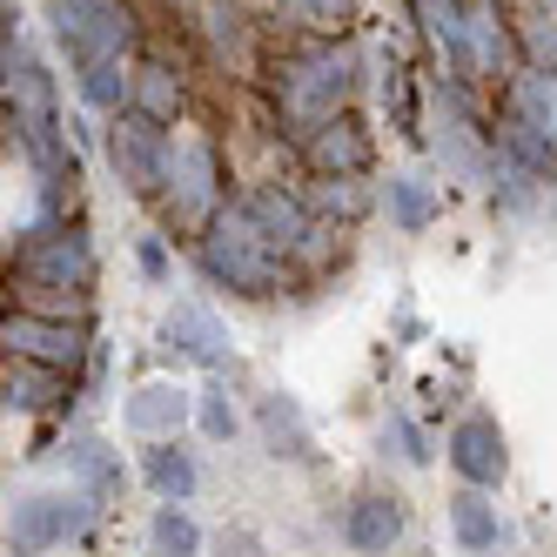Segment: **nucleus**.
<instances>
[{
  "label": "nucleus",
  "instance_id": "4be33fe9",
  "mask_svg": "<svg viewBox=\"0 0 557 557\" xmlns=\"http://www.w3.org/2000/svg\"><path fill=\"white\" fill-rule=\"evenodd\" d=\"M0 396H8V410H54V404H61V370L14 363V356H8V376H0Z\"/></svg>",
  "mask_w": 557,
  "mask_h": 557
},
{
  "label": "nucleus",
  "instance_id": "c85d7f7f",
  "mask_svg": "<svg viewBox=\"0 0 557 557\" xmlns=\"http://www.w3.org/2000/svg\"><path fill=\"white\" fill-rule=\"evenodd\" d=\"M283 8H289V21L309 27V34H343L349 14H356V0H283Z\"/></svg>",
  "mask_w": 557,
  "mask_h": 557
},
{
  "label": "nucleus",
  "instance_id": "9d476101",
  "mask_svg": "<svg viewBox=\"0 0 557 557\" xmlns=\"http://www.w3.org/2000/svg\"><path fill=\"white\" fill-rule=\"evenodd\" d=\"M21 283H48V289H88L95 283V256L82 228H34L21 243Z\"/></svg>",
  "mask_w": 557,
  "mask_h": 557
},
{
  "label": "nucleus",
  "instance_id": "cd10ccee",
  "mask_svg": "<svg viewBox=\"0 0 557 557\" xmlns=\"http://www.w3.org/2000/svg\"><path fill=\"white\" fill-rule=\"evenodd\" d=\"M21 309H34V315H61V323H88V289H48V283H21Z\"/></svg>",
  "mask_w": 557,
  "mask_h": 557
},
{
  "label": "nucleus",
  "instance_id": "ddd939ff",
  "mask_svg": "<svg viewBox=\"0 0 557 557\" xmlns=\"http://www.w3.org/2000/svg\"><path fill=\"white\" fill-rule=\"evenodd\" d=\"M450 463H457V476H463V484H476V491H497V484H504V470H510L504 430H497L491 417H463V423L450 430Z\"/></svg>",
  "mask_w": 557,
  "mask_h": 557
},
{
  "label": "nucleus",
  "instance_id": "9b49d317",
  "mask_svg": "<svg viewBox=\"0 0 557 557\" xmlns=\"http://www.w3.org/2000/svg\"><path fill=\"white\" fill-rule=\"evenodd\" d=\"M517 41L497 14V0H463V74L476 82H517Z\"/></svg>",
  "mask_w": 557,
  "mask_h": 557
},
{
  "label": "nucleus",
  "instance_id": "f257e3e1",
  "mask_svg": "<svg viewBox=\"0 0 557 557\" xmlns=\"http://www.w3.org/2000/svg\"><path fill=\"white\" fill-rule=\"evenodd\" d=\"M269 95H275V108H283V122H289L296 135H315L323 122L349 114V95H356V54L336 48V41H309V48H296V54L275 61Z\"/></svg>",
  "mask_w": 557,
  "mask_h": 557
},
{
  "label": "nucleus",
  "instance_id": "1a4fd4ad",
  "mask_svg": "<svg viewBox=\"0 0 557 557\" xmlns=\"http://www.w3.org/2000/svg\"><path fill=\"white\" fill-rule=\"evenodd\" d=\"M108 162L135 195H162V175H169V128H154L148 114H114L108 128Z\"/></svg>",
  "mask_w": 557,
  "mask_h": 557
},
{
  "label": "nucleus",
  "instance_id": "393cba45",
  "mask_svg": "<svg viewBox=\"0 0 557 557\" xmlns=\"http://www.w3.org/2000/svg\"><path fill=\"white\" fill-rule=\"evenodd\" d=\"M309 209L323 215V222H356L370 209V195L356 188V175H315V188H309Z\"/></svg>",
  "mask_w": 557,
  "mask_h": 557
},
{
  "label": "nucleus",
  "instance_id": "bb28decb",
  "mask_svg": "<svg viewBox=\"0 0 557 557\" xmlns=\"http://www.w3.org/2000/svg\"><path fill=\"white\" fill-rule=\"evenodd\" d=\"M67 463L88 476V491H95V497L122 484V457H114V450L101 444V436H74V444H67Z\"/></svg>",
  "mask_w": 557,
  "mask_h": 557
},
{
  "label": "nucleus",
  "instance_id": "6e6552de",
  "mask_svg": "<svg viewBox=\"0 0 557 557\" xmlns=\"http://www.w3.org/2000/svg\"><path fill=\"white\" fill-rule=\"evenodd\" d=\"M243 209L256 215V228L269 235L283 256H323V235H330V222L309 209V195H289V188H249L243 195Z\"/></svg>",
  "mask_w": 557,
  "mask_h": 557
},
{
  "label": "nucleus",
  "instance_id": "5701e85b",
  "mask_svg": "<svg viewBox=\"0 0 557 557\" xmlns=\"http://www.w3.org/2000/svg\"><path fill=\"white\" fill-rule=\"evenodd\" d=\"M410 8L423 14V34L436 41V54L463 74V0H410Z\"/></svg>",
  "mask_w": 557,
  "mask_h": 557
},
{
  "label": "nucleus",
  "instance_id": "f03ea898",
  "mask_svg": "<svg viewBox=\"0 0 557 557\" xmlns=\"http://www.w3.org/2000/svg\"><path fill=\"white\" fill-rule=\"evenodd\" d=\"M202 269L215 275L222 289H243V296H275L289 275V256L256 228V215L243 202H228L209 228H202Z\"/></svg>",
  "mask_w": 557,
  "mask_h": 557
},
{
  "label": "nucleus",
  "instance_id": "39448f33",
  "mask_svg": "<svg viewBox=\"0 0 557 557\" xmlns=\"http://www.w3.org/2000/svg\"><path fill=\"white\" fill-rule=\"evenodd\" d=\"M48 27L74 67H95L114 54H135V21L122 0H48Z\"/></svg>",
  "mask_w": 557,
  "mask_h": 557
},
{
  "label": "nucleus",
  "instance_id": "aec40b11",
  "mask_svg": "<svg viewBox=\"0 0 557 557\" xmlns=\"http://www.w3.org/2000/svg\"><path fill=\"white\" fill-rule=\"evenodd\" d=\"M450 531H457V544L463 550H491L497 537H504V524H497V504L476 491V484H463L457 497H450Z\"/></svg>",
  "mask_w": 557,
  "mask_h": 557
},
{
  "label": "nucleus",
  "instance_id": "6ab92c4d",
  "mask_svg": "<svg viewBox=\"0 0 557 557\" xmlns=\"http://www.w3.org/2000/svg\"><path fill=\"white\" fill-rule=\"evenodd\" d=\"M262 436L275 444V457H315V436H309V423H302V404L296 396H262Z\"/></svg>",
  "mask_w": 557,
  "mask_h": 557
},
{
  "label": "nucleus",
  "instance_id": "0eeeda50",
  "mask_svg": "<svg viewBox=\"0 0 557 557\" xmlns=\"http://www.w3.org/2000/svg\"><path fill=\"white\" fill-rule=\"evenodd\" d=\"M0 349H8L14 363H41V370L74 376V370L88 363V323H61V315L8 309V323H0Z\"/></svg>",
  "mask_w": 557,
  "mask_h": 557
},
{
  "label": "nucleus",
  "instance_id": "7ed1b4c3",
  "mask_svg": "<svg viewBox=\"0 0 557 557\" xmlns=\"http://www.w3.org/2000/svg\"><path fill=\"white\" fill-rule=\"evenodd\" d=\"M162 202L175 228L202 235L228 202H222V154L209 135H169V175H162Z\"/></svg>",
  "mask_w": 557,
  "mask_h": 557
},
{
  "label": "nucleus",
  "instance_id": "dca6fc26",
  "mask_svg": "<svg viewBox=\"0 0 557 557\" xmlns=\"http://www.w3.org/2000/svg\"><path fill=\"white\" fill-rule=\"evenodd\" d=\"M343 537H349V550H389L396 537H404V510H396V497H383V491H370V497H356L349 504V517H343Z\"/></svg>",
  "mask_w": 557,
  "mask_h": 557
},
{
  "label": "nucleus",
  "instance_id": "473e14b6",
  "mask_svg": "<svg viewBox=\"0 0 557 557\" xmlns=\"http://www.w3.org/2000/svg\"><path fill=\"white\" fill-rule=\"evenodd\" d=\"M141 275H169V256H162V243H154V235L141 243Z\"/></svg>",
  "mask_w": 557,
  "mask_h": 557
},
{
  "label": "nucleus",
  "instance_id": "a878e982",
  "mask_svg": "<svg viewBox=\"0 0 557 557\" xmlns=\"http://www.w3.org/2000/svg\"><path fill=\"white\" fill-rule=\"evenodd\" d=\"M148 537H154V557H202V531H195V517H188L182 504H162V510H154Z\"/></svg>",
  "mask_w": 557,
  "mask_h": 557
},
{
  "label": "nucleus",
  "instance_id": "f3484780",
  "mask_svg": "<svg viewBox=\"0 0 557 557\" xmlns=\"http://www.w3.org/2000/svg\"><path fill=\"white\" fill-rule=\"evenodd\" d=\"M135 74H141V61H128V54L82 67V101L101 108V114H128L135 108Z\"/></svg>",
  "mask_w": 557,
  "mask_h": 557
},
{
  "label": "nucleus",
  "instance_id": "412c9836",
  "mask_svg": "<svg viewBox=\"0 0 557 557\" xmlns=\"http://www.w3.org/2000/svg\"><path fill=\"white\" fill-rule=\"evenodd\" d=\"M141 476L154 484V497H169V504H188V497H195V484H202L195 457H188V450H175V444H154V450L141 457Z\"/></svg>",
  "mask_w": 557,
  "mask_h": 557
},
{
  "label": "nucleus",
  "instance_id": "c756f323",
  "mask_svg": "<svg viewBox=\"0 0 557 557\" xmlns=\"http://www.w3.org/2000/svg\"><path fill=\"white\" fill-rule=\"evenodd\" d=\"M195 423H202V436L228 444V436H235V410H228V396H222V389H202V396H195Z\"/></svg>",
  "mask_w": 557,
  "mask_h": 557
},
{
  "label": "nucleus",
  "instance_id": "4468645a",
  "mask_svg": "<svg viewBox=\"0 0 557 557\" xmlns=\"http://www.w3.org/2000/svg\"><path fill=\"white\" fill-rule=\"evenodd\" d=\"M302 162L315 175H363L370 169V135L356 114H336V122H323L315 135H302Z\"/></svg>",
  "mask_w": 557,
  "mask_h": 557
},
{
  "label": "nucleus",
  "instance_id": "7c9ffc66",
  "mask_svg": "<svg viewBox=\"0 0 557 557\" xmlns=\"http://www.w3.org/2000/svg\"><path fill=\"white\" fill-rule=\"evenodd\" d=\"M389 436H396V450H404L410 463H423V457H430V450H423V436H417V423H410V417H389Z\"/></svg>",
  "mask_w": 557,
  "mask_h": 557
},
{
  "label": "nucleus",
  "instance_id": "2eb2a0df",
  "mask_svg": "<svg viewBox=\"0 0 557 557\" xmlns=\"http://www.w3.org/2000/svg\"><path fill=\"white\" fill-rule=\"evenodd\" d=\"M195 417V396L182 383H141L128 396V430L135 436H154V444H175V430Z\"/></svg>",
  "mask_w": 557,
  "mask_h": 557
},
{
  "label": "nucleus",
  "instance_id": "20e7f679",
  "mask_svg": "<svg viewBox=\"0 0 557 557\" xmlns=\"http://www.w3.org/2000/svg\"><path fill=\"white\" fill-rule=\"evenodd\" d=\"M504 148L524 169H557V67H524L504 95Z\"/></svg>",
  "mask_w": 557,
  "mask_h": 557
},
{
  "label": "nucleus",
  "instance_id": "f8f14e48",
  "mask_svg": "<svg viewBox=\"0 0 557 557\" xmlns=\"http://www.w3.org/2000/svg\"><path fill=\"white\" fill-rule=\"evenodd\" d=\"M162 349L175 356V363L222 370V363H228V330L215 323L202 302H175V309L162 315Z\"/></svg>",
  "mask_w": 557,
  "mask_h": 557
},
{
  "label": "nucleus",
  "instance_id": "2f4dec72",
  "mask_svg": "<svg viewBox=\"0 0 557 557\" xmlns=\"http://www.w3.org/2000/svg\"><path fill=\"white\" fill-rule=\"evenodd\" d=\"M222 557H262V544L249 531H222Z\"/></svg>",
  "mask_w": 557,
  "mask_h": 557
},
{
  "label": "nucleus",
  "instance_id": "a211bd4d",
  "mask_svg": "<svg viewBox=\"0 0 557 557\" xmlns=\"http://www.w3.org/2000/svg\"><path fill=\"white\" fill-rule=\"evenodd\" d=\"M135 114H148L154 128L182 122V74L169 61H141V74H135Z\"/></svg>",
  "mask_w": 557,
  "mask_h": 557
},
{
  "label": "nucleus",
  "instance_id": "423d86ee",
  "mask_svg": "<svg viewBox=\"0 0 557 557\" xmlns=\"http://www.w3.org/2000/svg\"><path fill=\"white\" fill-rule=\"evenodd\" d=\"M95 531V491H34L8 517V550L14 557H41L54 544H74Z\"/></svg>",
  "mask_w": 557,
  "mask_h": 557
},
{
  "label": "nucleus",
  "instance_id": "b1692460",
  "mask_svg": "<svg viewBox=\"0 0 557 557\" xmlns=\"http://www.w3.org/2000/svg\"><path fill=\"white\" fill-rule=\"evenodd\" d=\"M389 222L396 228H430L436 222V188L423 182V175H389Z\"/></svg>",
  "mask_w": 557,
  "mask_h": 557
}]
</instances>
